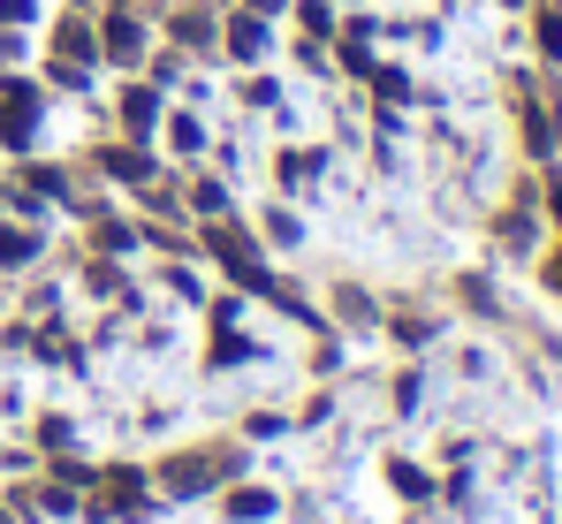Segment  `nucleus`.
Listing matches in <instances>:
<instances>
[{
  "mask_svg": "<svg viewBox=\"0 0 562 524\" xmlns=\"http://www.w3.org/2000/svg\"><path fill=\"white\" fill-rule=\"evenodd\" d=\"M54 54H61V69H85V62H92V31H85V23H61Z\"/></svg>",
  "mask_w": 562,
  "mask_h": 524,
  "instance_id": "1",
  "label": "nucleus"
},
{
  "mask_svg": "<svg viewBox=\"0 0 562 524\" xmlns=\"http://www.w3.org/2000/svg\"><path fill=\"white\" fill-rule=\"evenodd\" d=\"M0 130H8V137H23V130H31V91H23V85L0 99Z\"/></svg>",
  "mask_w": 562,
  "mask_h": 524,
  "instance_id": "2",
  "label": "nucleus"
},
{
  "mask_svg": "<svg viewBox=\"0 0 562 524\" xmlns=\"http://www.w3.org/2000/svg\"><path fill=\"white\" fill-rule=\"evenodd\" d=\"M106 46H114L122 62H137V46H145V31H137L130 15H114V23H106Z\"/></svg>",
  "mask_w": 562,
  "mask_h": 524,
  "instance_id": "3",
  "label": "nucleus"
},
{
  "mask_svg": "<svg viewBox=\"0 0 562 524\" xmlns=\"http://www.w3.org/2000/svg\"><path fill=\"white\" fill-rule=\"evenodd\" d=\"M15 259H31V236H0V266H15Z\"/></svg>",
  "mask_w": 562,
  "mask_h": 524,
  "instance_id": "4",
  "label": "nucleus"
}]
</instances>
